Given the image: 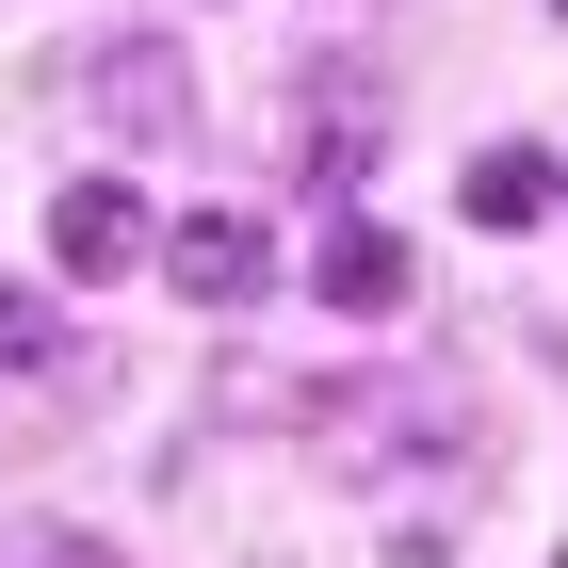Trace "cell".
Masks as SVG:
<instances>
[{"mask_svg":"<svg viewBox=\"0 0 568 568\" xmlns=\"http://www.w3.org/2000/svg\"><path fill=\"white\" fill-rule=\"evenodd\" d=\"M82 114L131 146V163H163V146L195 131V82H179L163 33H98V49H82Z\"/></svg>","mask_w":568,"mask_h":568,"instance_id":"6da1fadb","label":"cell"},{"mask_svg":"<svg viewBox=\"0 0 568 568\" xmlns=\"http://www.w3.org/2000/svg\"><path fill=\"white\" fill-rule=\"evenodd\" d=\"M146 261H163L195 308H261V293H276V227H261V212H179Z\"/></svg>","mask_w":568,"mask_h":568,"instance_id":"7a4b0ae2","label":"cell"},{"mask_svg":"<svg viewBox=\"0 0 568 568\" xmlns=\"http://www.w3.org/2000/svg\"><path fill=\"white\" fill-rule=\"evenodd\" d=\"M146 244H163V212H146V195H131V179H114V163H98V179H65V195H49V261L82 276V293H98V276H131Z\"/></svg>","mask_w":568,"mask_h":568,"instance_id":"3957f363","label":"cell"},{"mask_svg":"<svg viewBox=\"0 0 568 568\" xmlns=\"http://www.w3.org/2000/svg\"><path fill=\"white\" fill-rule=\"evenodd\" d=\"M325 308H342V325L406 308V227H374V212H342V227H325Z\"/></svg>","mask_w":568,"mask_h":568,"instance_id":"277c9868","label":"cell"},{"mask_svg":"<svg viewBox=\"0 0 568 568\" xmlns=\"http://www.w3.org/2000/svg\"><path fill=\"white\" fill-rule=\"evenodd\" d=\"M552 195H568L552 146H487V163L455 179V212H471V227H552Z\"/></svg>","mask_w":568,"mask_h":568,"instance_id":"5b68a950","label":"cell"},{"mask_svg":"<svg viewBox=\"0 0 568 568\" xmlns=\"http://www.w3.org/2000/svg\"><path fill=\"white\" fill-rule=\"evenodd\" d=\"M33 568H114V552H98V536H33Z\"/></svg>","mask_w":568,"mask_h":568,"instance_id":"8992f818","label":"cell"},{"mask_svg":"<svg viewBox=\"0 0 568 568\" xmlns=\"http://www.w3.org/2000/svg\"><path fill=\"white\" fill-rule=\"evenodd\" d=\"M552 17H568V0H552Z\"/></svg>","mask_w":568,"mask_h":568,"instance_id":"52a82bcc","label":"cell"}]
</instances>
